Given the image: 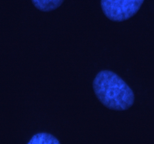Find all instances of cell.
Masks as SVG:
<instances>
[{
	"label": "cell",
	"instance_id": "6da1fadb",
	"mask_svg": "<svg viewBox=\"0 0 154 144\" xmlns=\"http://www.w3.org/2000/svg\"><path fill=\"white\" fill-rule=\"evenodd\" d=\"M93 88L99 100L109 109L124 111L134 105L135 96L132 89L112 71L99 72L93 80Z\"/></svg>",
	"mask_w": 154,
	"mask_h": 144
},
{
	"label": "cell",
	"instance_id": "7a4b0ae2",
	"mask_svg": "<svg viewBox=\"0 0 154 144\" xmlns=\"http://www.w3.org/2000/svg\"><path fill=\"white\" fill-rule=\"evenodd\" d=\"M144 2L141 0H105L100 2V5L107 18L113 21L122 22L135 15Z\"/></svg>",
	"mask_w": 154,
	"mask_h": 144
},
{
	"label": "cell",
	"instance_id": "3957f363",
	"mask_svg": "<svg viewBox=\"0 0 154 144\" xmlns=\"http://www.w3.org/2000/svg\"><path fill=\"white\" fill-rule=\"evenodd\" d=\"M27 144H60L55 136L48 133H39L32 136Z\"/></svg>",
	"mask_w": 154,
	"mask_h": 144
},
{
	"label": "cell",
	"instance_id": "277c9868",
	"mask_svg": "<svg viewBox=\"0 0 154 144\" xmlns=\"http://www.w3.org/2000/svg\"><path fill=\"white\" fill-rule=\"evenodd\" d=\"M63 1H32L33 5L38 10L44 12L51 11L61 6Z\"/></svg>",
	"mask_w": 154,
	"mask_h": 144
}]
</instances>
